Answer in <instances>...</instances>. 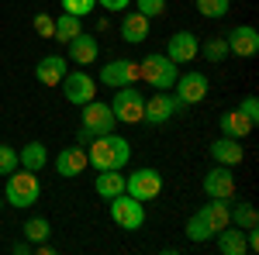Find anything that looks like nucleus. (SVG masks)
Here are the masks:
<instances>
[{"label":"nucleus","mask_w":259,"mask_h":255,"mask_svg":"<svg viewBox=\"0 0 259 255\" xmlns=\"http://www.w3.org/2000/svg\"><path fill=\"white\" fill-rule=\"evenodd\" d=\"M87 159L97 173L100 169H124L128 159H132V145H128V138L114 135V131L94 135V141L87 145Z\"/></svg>","instance_id":"obj_1"},{"label":"nucleus","mask_w":259,"mask_h":255,"mask_svg":"<svg viewBox=\"0 0 259 255\" xmlns=\"http://www.w3.org/2000/svg\"><path fill=\"white\" fill-rule=\"evenodd\" d=\"M41 196V183L38 176L31 173V169H24V166H18L11 176H7V186H4V203H11V207H18V211H24V207H35Z\"/></svg>","instance_id":"obj_2"},{"label":"nucleus","mask_w":259,"mask_h":255,"mask_svg":"<svg viewBox=\"0 0 259 255\" xmlns=\"http://www.w3.org/2000/svg\"><path fill=\"white\" fill-rule=\"evenodd\" d=\"M139 73H142V79H145L152 90H173V83H177V76H180L177 62L169 59L166 52L145 56V59L139 62Z\"/></svg>","instance_id":"obj_3"},{"label":"nucleus","mask_w":259,"mask_h":255,"mask_svg":"<svg viewBox=\"0 0 259 255\" xmlns=\"http://www.w3.org/2000/svg\"><path fill=\"white\" fill-rule=\"evenodd\" d=\"M111 221L118 228H124V231H139L142 224H145V203L135 200L132 193L111 196Z\"/></svg>","instance_id":"obj_4"},{"label":"nucleus","mask_w":259,"mask_h":255,"mask_svg":"<svg viewBox=\"0 0 259 255\" xmlns=\"http://www.w3.org/2000/svg\"><path fill=\"white\" fill-rule=\"evenodd\" d=\"M111 111L118 124H142V114H145V93H139V86H121L114 100H111Z\"/></svg>","instance_id":"obj_5"},{"label":"nucleus","mask_w":259,"mask_h":255,"mask_svg":"<svg viewBox=\"0 0 259 255\" xmlns=\"http://www.w3.org/2000/svg\"><path fill=\"white\" fill-rule=\"evenodd\" d=\"M124 193H132L135 200H142V203H149V200H156V196L162 193V176L159 169H135V173H128L124 176Z\"/></svg>","instance_id":"obj_6"},{"label":"nucleus","mask_w":259,"mask_h":255,"mask_svg":"<svg viewBox=\"0 0 259 255\" xmlns=\"http://www.w3.org/2000/svg\"><path fill=\"white\" fill-rule=\"evenodd\" d=\"M59 86H62V97L69 100L73 107H83V104H90V100L97 97V79L90 76V73H83V69L66 73Z\"/></svg>","instance_id":"obj_7"},{"label":"nucleus","mask_w":259,"mask_h":255,"mask_svg":"<svg viewBox=\"0 0 259 255\" xmlns=\"http://www.w3.org/2000/svg\"><path fill=\"white\" fill-rule=\"evenodd\" d=\"M142 79L139 62L135 59H111L107 66H100V83L111 86V90H121V86H135Z\"/></svg>","instance_id":"obj_8"},{"label":"nucleus","mask_w":259,"mask_h":255,"mask_svg":"<svg viewBox=\"0 0 259 255\" xmlns=\"http://www.w3.org/2000/svg\"><path fill=\"white\" fill-rule=\"evenodd\" d=\"M180 111V100L173 93H166V90H156L152 97H145V114H142V124H152V128H159L166 121H173V114Z\"/></svg>","instance_id":"obj_9"},{"label":"nucleus","mask_w":259,"mask_h":255,"mask_svg":"<svg viewBox=\"0 0 259 255\" xmlns=\"http://www.w3.org/2000/svg\"><path fill=\"white\" fill-rule=\"evenodd\" d=\"M83 128H90L94 135H107V131H114L118 128V118H114V111H111V104H104V100H90V104H83Z\"/></svg>","instance_id":"obj_10"},{"label":"nucleus","mask_w":259,"mask_h":255,"mask_svg":"<svg viewBox=\"0 0 259 255\" xmlns=\"http://www.w3.org/2000/svg\"><path fill=\"white\" fill-rule=\"evenodd\" d=\"M173 90H177L173 97L180 100V107H194L207 97V76L204 73H183V76H177Z\"/></svg>","instance_id":"obj_11"},{"label":"nucleus","mask_w":259,"mask_h":255,"mask_svg":"<svg viewBox=\"0 0 259 255\" xmlns=\"http://www.w3.org/2000/svg\"><path fill=\"white\" fill-rule=\"evenodd\" d=\"M204 193H207V200H232L235 196L232 166H211L207 176H204Z\"/></svg>","instance_id":"obj_12"},{"label":"nucleus","mask_w":259,"mask_h":255,"mask_svg":"<svg viewBox=\"0 0 259 255\" xmlns=\"http://www.w3.org/2000/svg\"><path fill=\"white\" fill-rule=\"evenodd\" d=\"M225 41H228V56H239V59H249L259 52V31L252 24H235L225 35Z\"/></svg>","instance_id":"obj_13"},{"label":"nucleus","mask_w":259,"mask_h":255,"mask_svg":"<svg viewBox=\"0 0 259 255\" xmlns=\"http://www.w3.org/2000/svg\"><path fill=\"white\" fill-rule=\"evenodd\" d=\"M90 169V159H87V148L83 145H69V148H59V156H56V173L66 179L80 176V173H87Z\"/></svg>","instance_id":"obj_14"},{"label":"nucleus","mask_w":259,"mask_h":255,"mask_svg":"<svg viewBox=\"0 0 259 255\" xmlns=\"http://www.w3.org/2000/svg\"><path fill=\"white\" fill-rule=\"evenodd\" d=\"M200 52V38L194 35V31H177L173 38H169V45H166V56L177 62V66H187V62H194Z\"/></svg>","instance_id":"obj_15"},{"label":"nucleus","mask_w":259,"mask_h":255,"mask_svg":"<svg viewBox=\"0 0 259 255\" xmlns=\"http://www.w3.org/2000/svg\"><path fill=\"white\" fill-rule=\"evenodd\" d=\"M66 59L73 62V66H94L100 59V45L97 38H90V35H76V38L66 41Z\"/></svg>","instance_id":"obj_16"},{"label":"nucleus","mask_w":259,"mask_h":255,"mask_svg":"<svg viewBox=\"0 0 259 255\" xmlns=\"http://www.w3.org/2000/svg\"><path fill=\"white\" fill-rule=\"evenodd\" d=\"M66 73H69V59L66 56H45L35 66V79H38L41 86H59Z\"/></svg>","instance_id":"obj_17"},{"label":"nucleus","mask_w":259,"mask_h":255,"mask_svg":"<svg viewBox=\"0 0 259 255\" xmlns=\"http://www.w3.org/2000/svg\"><path fill=\"white\" fill-rule=\"evenodd\" d=\"M145 38H149V18L139 14V11H128V14L121 18V41H128V45H142Z\"/></svg>","instance_id":"obj_18"},{"label":"nucleus","mask_w":259,"mask_h":255,"mask_svg":"<svg viewBox=\"0 0 259 255\" xmlns=\"http://www.w3.org/2000/svg\"><path fill=\"white\" fill-rule=\"evenodd\" d=\"M242 145H239V138H228V135H221L218 141H211V159L218 162V166H239L242 162Z\"/></svg>","instance_id":"obj_19"},{"label":"nucleus","mask_w":259,"mask_h":255,"mask_svg":"<svg viewBox=\"0 0 259 255\" xmlns=\"http://www.w3.org/2000/svg\"><path fill=\"white\" fill-rule=\"evenodd\" d=\"M214 238H218V252L221 255H249V248H245V228L228 224V228H221Z\"/></svg>","instance_id":"obj_20"},{"label":"nucleus","mask_w":259,"mask_h":255,"mask_svg":"<svg viewBox=\"0 0 259 255\" xmlns=\"http://www.w3.org/2000/svg\"><path fill=\"white\" fill-rule=\"evenodd\" d=\"M218 128H221V135H228V138H245L249 135V131H252V128H256V124H252V121L245 118V114H242L239 107H235V111H225V114H221L218 118Z\"/></svg>","instance_id":"obj_21"},{"label":"nucleus","mask_w":259,"mask_h":255,"mask_svg":"<svg viewBox=\"0 0 259 255\" xmlns=\"http://www.w3.org/2000/svg\"><path fill=\"white\" fill-rule=\"evenodd\" d=\"M197 217L214 231V235H218L221 228L232 224V221H228V200H211V203H204V207L197 211Z\"/></svg>","instance_id":"obj_22"},{"label":"nucleus","mask_w":259,"mask_h":255,"mask_svg":"<svg viewBox=\"0 0 259 255\" xmlns=\"http://www.w3.org/2000/svg\"><path fill=\"white\" fill-rule=\"evenodd\" d=\"M94 190H97L104 200L124 193V173H121V169H100V176L94 179Z\"/></svg>","instance_id":"obj_23"},{"label":"nucleus","mask_w":259,"mask_h":255,"mask_svg":"<svg viewBox=\"0 0 259 255\" xmlns=\"http://www.w3.org/2000/svg\"><path fill=\"white\" fill-rule=\"evenodd\" d=\"M45 162H49V152L41 141H28L24 148H18V166H24V169L38 173V169H45Z\"/></svg>","instance_id":"obj_24"},{"label":"nucleus","mask_w":259,"mask_h":255,"mask_svg":"<svg viewBox=\"0 0 259 255\" xmlns=\"http://www.w3.org/2000/svg\"><path fill=\"white\" fill-rule=\"evenodd\" d=\"M228 221L235 224V228H259V214L252 203H245V200H239V203H232L228 200Z\"/></svg>","instance_id":"obj_25"},{"label":"nucleus","mask_w":259,"mask_h":255,"mask_svg":"<svg viewBox=\"0 0 259 255\" xmlns=\"http://www.w3.org/2000/svg\"><path fill=\"white\" fill-rule=\"evenodd\" d=\"M80 21H83V18H73V14H59V18H56V35H52V38L62 41V45H66L69 38H76V35L83 31Z\"/></svg>","instance_id":"obj_26"},{"label":"nucleus","mask_w":259,"mask_h":255,"mask_svg":"<svg viewBox=\"0 0 259 255\" xmlns=\"http://www.w3.org/2000/svg\"><path fill=\"white\" fill-rule=\"evenodd\" d=\"M49 235H52V224H49L45 217H28V221H24V238H28L31 245L49 241Z\"/></svg>","instance_id":"obj_27"},{"label":"nucleus","mask_w":259,"mask_h":255,"mask_svg":"<svg viewBox=\"0 0 259 255\" xmlns=\"http://www.w3.org/2000/svg\"><path fill=\"white\" fill-rule=\"evenodd\" d=\"M197 56H204L207 62H214V66H218V62L228 59V41H225V38H207V41H200V52H197Z\"/></svg>","instance_id":"obj_28"},{"label":"nucleus","mask_w":259,"mask_h":255,"mask_svg":"<svg viewBox=\"0 0 259 255\" xmlns=\"http://www.w3.org/2000/svg\"><path fill=\"white\" fill-rule=\"evenodd\" d=\"M232 11V0H197V14L207 21H221Z\"/></svg>","instance_id":"obj_29"},{"label":"nucleus","mask_w":259,"mask_h":255,"mask_svg":"<svg viewBox=\"0 0 259 255\" xmlns=\"http://www.w3.org/2000/svg\"><path fill=\"white\" fill-rule=\"evenodd\" d=\"M187 238H190V241H211V238H214V231H211V228H207V224L194 214L190 221H187Z\"/></svg>","instance_id":"obj_30"},{"label":"nucleus","mask_w":259,"mask_h":255,"mask_svg":"<svg viewBox=\"0 0 259 255\" xmlns=\"http://www.w3.org/2000/svg\"><path fill=\"white\" fill-rule=\"evenodd\" d=\"M59 4H62V14H73V18H87L97 7V0H59Z\"/></svg>","instance_id":"obj_31"},{"label":"nucleus","mask_w":259,"mask_h":255,"mask_svg":"<svg viewBox=\"0 0 259 255\" xmlns=\"http://www.w3.org/2000/svg\"><path fill=\"white\" fill-rule=\"evenodd\" d=\"M14 169H18V148L0 145V176H11Z\"/></svg>","instance_id":"obj_32"},{"label":"nucleus","mask_w":259,"mask_h":255,"mask_svg":"<svg viewBox=\"0 0 259 255\" xmlns=\"http://www.w3.org/2000/svg\"><path fill=\"white\" fill-rule=\"evenodd\" d=\"M135 11L152 21V18H159V14H166V0H135Z\"/></svg>","instance_id":"obj_33"},{"label":"nucleus","mask_w":259,"mask_h":255,"mask_svg":"<svg viewBox=\"0 0 259 255\" xmlns=\"http://www.w3.org/2000/svg\"><path fill=\"white\" fill-rule=\"evenodd\" d=\"M31 24H35V31H38L41 38H52L56 35V18H49V14H35Z\"/></svg>","instance_id":"obj_34"},{"label":"nucleus","mask_w":259,"mask_h":255,"mask_svg":"<svg viewBox=\"0 0 259 255\" xmlns=\"http://www.w3.org/2000/svg\"><path fill=\"white\" fill-rule=\"evenodd\" d=\"M239 111H242L249 121H252V124H256V121H259V100H256V97H245V100L239 104Z\"/></svg>","instance_id":"obj_35"},{"label":"nucleus","mask_w":259,"mask_h":255,"mask_svg":"<svg viewBox=\"0 0 259 255\" xmlns=\"http://www.w3.org/2000/svg\"><path fill=\"white\" fill-rule=\"evenodd\" d=\"M97 4L104 7V11H128L132 0H97Z\"/></svg>","instance_id":"obj_36"},{"label":"nucleus","mask_w":259,"mask_h":255,"mask_svg":"<svg viewBox=\"0 0 259 255\" xmlns=\"http://www.w3.org/2000/svg\"><path fill=\"white\" fill-rule=\"evenodd\" d=\"M90 141H94V131H90V128H83V124H80V131H76V145H83V148H87Z\"/></svg>","instance_id":"obj_37"},{"label":"nucleus","mask_w":259,"mask_h":255,"mask_svg":"<svg viewBox=\"0 0 259 255\" xmlns=\"http://www.w3.org/2000/svg\"><path fill=\"white\" fill-rule=\"evenodd\" d=\"M14 252H18V255H28V252H31V241H18V245H14Z\"/></svg>","instance_id":"obj_38"},{"label":"nucleus","mask_w":259,"mask_h":255,"mask_svg":"<svg viewBox=\"0 0 259 255\" xmlns=\"http://www.w3.org/2000/svg\"><path fill=\"white\" fill-rule=\"evenodd\" d=\"M0 211H4V196H0Z\"/></svg>","instance_id":"obj_39"}]
</instances>
